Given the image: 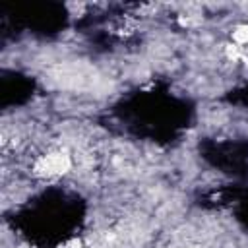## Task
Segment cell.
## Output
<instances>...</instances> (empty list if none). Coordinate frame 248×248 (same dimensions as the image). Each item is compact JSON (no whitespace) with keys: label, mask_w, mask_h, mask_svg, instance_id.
Masks as SVG:
<instances>
[{"label":"cell","mask_w":248,"mask_h":248,"mask_svg":"<svg viewBox=\"0 0 248 248\" xmlns=\"http://www.w3.org/2000/svg\"><path fill=\"white\" fill-rule=\"evenodd\" d=\"M232 37H234V41H238V43H246V41H248V27H238V29L232 33Z\"/></svg>","instance_id":"6da1fadb"}]
</instances>
